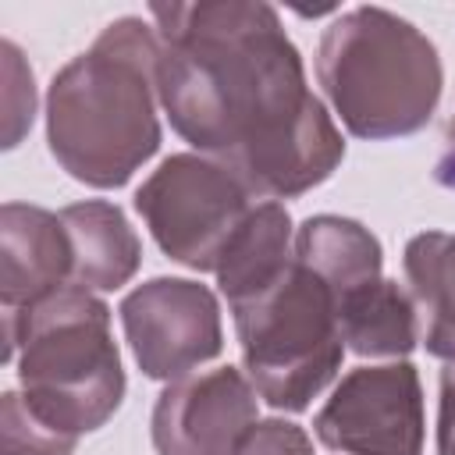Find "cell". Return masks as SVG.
I'll list each match as a JSON object with an SVG mask.
<instances>
[{
  "mask_svg": "<svg viewBox=\"0 0 455 455\" xmlns=\"http://www.w3.org/2000/svg\"><path fill=\"white\" fill-rule=\"evenodd\" d=\"M0 57H4V149H14L36 117V82H32V68L25 64L21 50L11 39L0 43Z\"/></svg>",
  "mask_w": 455,
  "mask_h": 455,
  "instance_id": "cell-17",
  "label": "cell"
},
{
  "mask_svg": "<svg viewBox=\"0 0 455 455\" xmlns=\"http://www.w3.org/2000/svg\"><path fill=\"white\" fill-rule=\"evenodd\" d=\"M242 373L277 412H306L341 370L345 341L331 288L291 256V267L256 299L231 309Z\"/></svg>",
  "mask_w": 455,
  "mask_h": 455,
  "instance_id": "cell-5",
  "label": "cell"
},
{
  "mask_svg": "<svg viewBox=\"0 0 455 455\" xmlns=\"http://www.w3.org/2000/svg\"><path fill=\"white\" fill-rule=\"evenodd\" d=\"M434 181L441 188H455V117L444 128V153L434 164Z\"/></svg>",
  "mask_w": 455,
  "mask_h": 455,
  "instance_id": "cell-20",
  "label": "cell"
},
{
  "mask_svg": "<svg viewBox=\"0 0 455 455\" xmlns=\"http://www.w3.org/2000/svg\"><path fill=\"white\" fill-rule=\"evenodd\" d=\"M334 313L345 348L363 359H405L419 345V316L412 295L391 277H377L355 288L334 306Z\"/></svg>",
  "mask_w": 455,
  "mask_h": 455,
  "instance_id": "cell-15",
  "label": "cell"
},
{
  "mask_svg": "<svg viewBox=\"0 0 455 455\" xmlns=\"http://www.w3.org/2000/svg\"><path fill=\"white\" fill-rule=\"evenodd\" d=\"M295 259L331 288L334 306L355 288L384 277L380 238L359 220L338 213H316L295 228Z\"/></svg>",
  "mask_w": 455,
  "mask_h": 455,
  "instance_id": "cell-13",
  "label": "cell"
},
{
  "mask_svg": "<svg viewBox=\"0 0 455 455\" xmlns=\"http://www.w3.org/2000/svg\"><path fill=\"white\" fill-rule=\"evenodd\" d=\"M156 28L142 18L110 21L96 43L71 57L46 89V146L89 188H121L156 156Z\"/></svg>",
  "mask_w": 455,
  "mask_h": 455,
  "instance_id": "cell-2",
  "label": "cell"
},
{
  "mask_svg": "<svg viewBox=\"0 0 455 455\" xmlns=\"http://www.w3.org/2000/svg\"><path fill=\"white\" fill-rule=\"evenodd\" d=\"M71 284V242L60 213L32 203H4L0 210V302L18 313L50 291Z\"/></svg>",
  "mask_w": 455,
  "mask_h": 455,
  "instance_id": "cell-10",
  "label": "cell"
},
{
  "mask_svg": "<svg viewBox=\"0 0 455 455\" xmlns=\"http://www.w3.org/2000/svg\"><path fill=\"white\" fill-rule=\"evenodd\" d=\"M4 359L14 363L32 416L64 437L100 430L124 402L110 306L78 284L4 313Z\"/></svg>",
  "mask_w": 455,
  "mask_h": 455,
  "instance_id": "cell-3",
  "label": "cell"
},
{
  "mask_svg": "<svg viewBox=\"0 0 455 455\" xmlns=\"http://www.w3.org/2000/svg\"><path fill=\"white\" fill-rule=\"evenodd\" d=\"M256 387L235 366L171 380L149 416L156 455H235L256 423Z\"/></svg>",
  "mask_w": 455,
  "mask_h": 455,
  "instance_id": "cell-9",
  "label": "cell"
},
{
  "mask_svg": "<svg viewBox=\"0 0 455 455\" xmlns=\"http://www.w3.org/2000/svg\"><path fill=\"white\" fill-rule=\"evenodd\" d=\"M437 455H455V359L437 377Z\"/></svg>",
  "mask_w": 455,
  "mask_h": 455,
  "instance_id": "cell-19",
  "label": "cell"
},
{
  "mask_svg": "<svg viewBox=\"0 0 455 455\" xmlns=\"http://www.w3.org/2000/svg\"><path fill=\"white\" fill-rule=\"evenodd\" d=\"M124 341L149 380H181L224 352L220 302L188 277H153L117 306Z\"/></svg>",
  "mask_w": 455,
  "mask_h": 455,
  "instance_id": "cell-8",
  "label": "cell"
},
{
  "mask_svg": "<svg viewBox=\"0 0 455 455\" xmlns=\"http://www.w3.org/2000/svg\"><path fill=\"white\" fill-rule=\"evenodd\" d=\"M135 210L167 259L213 274L252 210V192L203 153H171L135 188Z\"/></svg>",
  "mask_w": 455,
  "mask_h": 455,
  "instance_id": "cell-6",
  "label": "cell"
},
{
  "mask_svg": "<svg viewBox=\"0 0 455 455\" xmlns=\"http://www.w3.org/2000/svg\"><path fill=\"white\" fill-rule=\"evenodd\" d=\"M405 284L419 316V345L455 359V231H419L402 252Z\"/></svg>",
  "mask_w": 455,
  "mask_h": 455,
  "instance_id": "cell-14",
  "label": "cell"
},
{
  "mask_svg": "<svg viewBox=\"0 0 455 455\" xmlns=\"http://www.w3.org/2000/svg\"><path fill=\"white\" fill-rule=\"evenodd\" d=\"M235 455H313V437L291 419H256L242 434Z\"/></svg>",
  "mask_w": 455,
  "mask_h": 455,
  "instance_id": "cell-18",
  "label": "cell"
},
{
  "mask_svg": "<svg viewBox=\"0 0 455 455\" xmlns=\"http://www.w3.org/2000/svg\"><path fill=\"white\" fill-rule=\"evenodd\" d=\"M156 96L171 128L256 199H295L345 160V139L306 85L302 53L270 4H153Z\"/></svg>",
  "mask_w": 455,
  "mask_h": 455,
  "instance_id": "cell-1",
  "label": "cell"
},
{
  "mask_svg": "<svg viewBox=\"0 0 455 455\" xmlns=\"http://www.w3.org/2000/svg\"><path fill=\"white\" fill-rule=\"evenodd\" d=\"M75 448V437H64L32 416L21 391L0 398V455H71Z\"/></svg>",
  "mask_w": 455,
  "mask_h": 455,
  "instance_id": "cell-16",
  "label": "cell"
},
{
  "mask_svg": "<svg viewBox=\"0 0 455 455\" xmlns=\"http://www.w3.org/2000/svg\"><path fill=\"white\" fill-rule=\"evenodd\" d=\"M316 82L348 135L387 142L430 124L444 92V64L409 18L387 7H352L320 36Z\"/></svg>",
  "mask_w": 455,
  "mask_h": 455,
  "instance_id": "cell-4",
  "label": "cell"
},
{
  "mask_svg": "<svg viewBox=\"0 0 455 455\" xmlns=\"http://www.w3.org/2000/svg\"><path fill=\"white\" fill-rule=\"evenodd\" d=\"M60 224L71 242V284L85 291H117L135 277L142 242L117 203H71L60 210Z\"/></svg>",
  "mask_w": 455,
  "mask_h": 455,
  "instance_id": "cell-11",
  "label": "cell"
},
{
  "mask_svg": "<svg viewBox=\"0 0 455 455\" xmlns=\"http://www.w3.org/2000/svg\"><path fill=\"white\" fill-rule=\"evenodd\" d=\"M313 434L341 455H423V384L409 359L348 370L313 416Z\"/></svg>",
  "mask_w": 455,
  "mask_h": 455,
  "instance_id": "cell-7",
  "label": "cell"
},
{
  "mask_svg": "<svg viewBox=\"0 0 455 455\" xmlns=\"http://www.w3.org/2000/svg\"><path fill=\"white\" fill-rule=\"evenodd\" d=\"M295 256V228L284 203H256L245 217V224L235 231L231 245L224 249L217 263V288L228 299V306H242L267 291Z\"/></svg>",
  "mask_w": 455,
  "mask_h": 455,
  "instance_id": "cell-12",
  "label": "cell"
}]
</instances>
